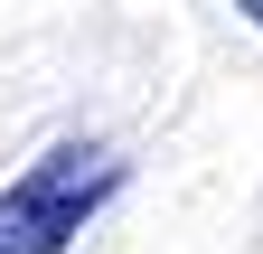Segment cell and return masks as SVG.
<instances>
[{"label": "cell", "instance_id": "1", "mask_svg": "<svg viewBox=\"0 0 263 254\" xmlns=\"http://www.w3.org/2000/svg\"><path fill=\"white\" fill-rule=\"evenodd\" d=\"M122 179H132V160L104 151V141H57V151H38V160L0 188V254H66L94 216L122 198Z\"/></svg>", "mask_w": 263, "mask_h": 254}, {"label": "cell", "instance_id": "2", "mask_svg": "<svg viewBox=\"0 0 263 254\" xmlns=\"http://www.w3.org/2000/svg\"><path fill=\"white\" fill-rule=\"evenodd\" d=\"M235 10H245V19H254V28H263V0H235Z\"/></svg>", "mask_w": 263, "mask_h": 254}]
</instances>
